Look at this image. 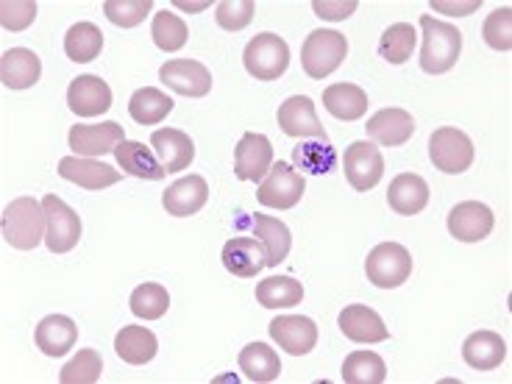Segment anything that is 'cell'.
<instances>
[{"instance_id": "9a60e30c", "label": "cell", "mask_w": 512, "mask_h": 384, "mask_svg": "<svg viewBox=\"0 0 512 384\" xmlns=\"http://www.w3.org/2000/svg\"><path fill=\"white\" fill-rule=\"evenodd\" d=\"M223 268L237 279H254L262 268H268V251L259 237H231L223 245Z\"/></svg>"}, {"instance_id": "8d00e7d4", "label": "cell", "mask_w": 512, "mask_h": 384, "mask_svg": "<svg viewBox=\"0 0 512 384\" xmlns=\"http://www.w3.org/2000/svg\"><path fill=\"white\" fill-rule=\"evenodd\" d=\"M415 42H418V31L410 23H396L379 39V56L390 64H404L415 51Z\"/></svg>"}, {"instance_id": "52a82bcc", "label": "cell", "mask_w": 512, "mask_h": 384, "mask_svg": "<svg viewBox=\"0 0 512 384\" xmlns=\"http://www.w3.org/2000/svg\"><path fill=\"white\" fill-rule=\"evenodd\" d=\"M304 190H307V181L298 170H293L287 162H273L268 176L259 181L256 201L268 209H293L304 198Z\"/></svg>"}, {"instance_id": "f1b7e54d", "label": "cell", "mask_w": 512, "mask_h": 384, "mask_svg": "<svg viewBox=\"0 0 512 384\" xmlns=\"http://www.w3.org/2000/svg\"><path fill=\"white\" fill-rule=\"evenodd\" d=\"M115 351L128 365H148L159 351V340L145 326H123L115 337Z\"/></svg>"}, {"instance_id": "d590c367", "label": "cell", "mask_w": 512, "mask_h": 384, "mask_svg": "<svg viewBox=\"0 0 512 384\" xmlns=\"http://www.w3.org/2000/svg\"><path fill=\"white\" fill-rule=\"evenodd\" d=\"M293 162L312 176H326L337 167V151L332 148V142H298L293 148Z\"/></svg>"}, {"instance_id": "f546056e", "label": "cell", "mask_w": 512, "mask_h": 384, "mask_svg": "<svg viewBox=\"0 0 512 384\" xmlns=\"http://www.w3.org/2000/svg\"><path fill=\"white\" fill-rule=\"evenodd\" d=\"M248 223H251L256 237L262 240L265 251H268V268H276L279 262H284L290 248H293V234L282 220L270 218V215H254Z\"/></svg>"}, {"instance_id": "bcb514c9", "label": "cell", "mask_w": 512, "mask_h": 384, "mask_svg": "<svg viewBox=\"0 0 512 384\" xmlns=\"http://www.w3.org/2000/svg\"><path fill=\"white\" fill-rule=\"evenodd\" d=\"M432 9H435V12L457 14V17H462V14L476 12V9H479V0H471V3H443V0H437V3H432Z\"/></svg>"}, {"instance_id": "7dc6e473", "label": "cell", "mask_w": 512, "mask_h": 384, "mask_svg": "<svg viewBox=\"0 0 512 384\" xmlns=\"http://www.w3.org/2000/svg\"><path fill=\"white\" fill-rule=\"evenodd\" d=\"M176 9H184V12H201V9H206V3H176Z\"/></svg>"}, {"instance_id": "3957f363", "label": "cell", "mask_w": 512, "mask_h": 384, "mask_svg": "<svg viewBox=\"0 0 512 384\" xmlns=\"http://www.w3.org/2000/svg\"><path fill=\"white\" fill-rule=\"evenodd\" d=\"M348 53V39L340 31L332 28H318L304 39V48H301V67L309 78L323 81L326 76H332L340 64L346 62Z\"/></svg>"}, {"instance_id": "7402d4cb", "label": "cell", "mask_w": 512, "mask_h": 384, "mask_svg": "<svg viewBox=\"0 0 512 384\" xmlns=\"http://www.w3.org/2000/svg\"><path fill=\"white\" fill-rule=\"evenodd\" d=\"M365 128H368V137L373 142H379L384 148H398V145H407L412 140L415 120L404 109H379Z\"/></svg>"}, {"instance_id": "30bf717a", "label": "cell", "mask_w": 512, "mask_h": 384, "mask_svg": "<svg viewBox=\"0 0 512 384\" xmlns=\"http://www.w3.org/2000/svg\"><path fill=\"white\" fill-rule=\"evenodd\" d=\"M159 78L167 90L179 92L184 98H206L212 92V73L195 59H170L162 64Z\"/></svg>"}, {"instance_id": "cb8c5ba5", "label": "cell", "mask_w": 512, "mask_h": 384, "mask_svg": "<svg viewBox=\"0 0 512 384\" xmlns=\"http://www.w3.org/2000/svg\"><path fill=\"white\" fill-rule=\"evenodd\" d=\"M387 204H390V209L396 215L412 218V215L423 212L426 204H429V184L418 173H401V176L390 181Z\"/></svg>"}, {"instance_id": "7a4b0ae2", "label": "cell", "mask_w": 512, "mask_h": 384, "mask_svg": "<svg viewBox=\"0 0 512 384\" xmlns=\"http://www.w3.org/2000/svg\"><path fill=\"white\" fill-rule=\"evenodd\" d=\"M3 240L17 251H34L45 240V209L34 198H17L3 209Z\"/></svg>"}, {"instance_id": "f6af8a7d", "label": "cell", "mask_w": 512, "mask_h": 384, "mask_svg": "<svg viewBox=\"0 0 512 384\" xmlns=\"http://www.w3.org/2000/svg\"><path fill=\"white\" fill-rule=\"evenodd\" d=\"M312 9L323 20H346L357 12V0H340V3H329V0H315Z\"/></svg>"}, {"instance_id": "ba28073f", "label": "cell", "mask_w": 512, "mask_h": 384, "mask_svg": "<svg viewBox=\"0 0 512 384\" xmlns=\"http://www.w3.org/2000/svg\"><path fill=\"white\" fill-rule=\"evenodd\" d=\"M45 209V245L51 254H67L81 240V218L70 206L64 204L59 195L42 198Z\"/></svg>"}, {"instance_id": "8fae6325", "label": "cell", "mask_w": 512, "mask_h": 384, "mask_svg": "<svg viewBox=\"0 0 512 384\" xmlns=\"http://www.w3.org/2000/svg\"><path fill=\"white\" fill-rule=\"evenodd\" d=\"M270 167H273V145L268 137L254 131L243 134V140L234 148V179L259 184L268 176Z\"/></svg>"}, {"instance_id": "d4e9b609", "label": "cell", "mask_w": 512, "mask_h": 384, "mask_svg": "<svg viewBox=\"0 0 512 384\" xmlns=\"http://www.w3.org/2000/svg\"><path fill=\"white\" fill-rule=\"evenodd\" d=\"M42 76V62L34 51L28 48H12L0 59V81L9 90H28L34 87Z\"/></svg>"}, {"instance_id": "e0dca14e", "label": "cell", "mask_w": 512, "mask_h": 384, "mask_svg": "<svg viewBox=\"0 0 512 384\" xmlns=\"http://www.w3.org/2000/svg\"><path fill=\"white\" fill-rule=\"evenodd\" d=\"M67 106L78 117H95L109 112L112 106V90L98 76H78L67 90Z\"/></svg>"}, {"instance_id": "b9f144b4", "label": "cell", "mask_w": 512, "mask_h": 384, "mask_svg": "<svg viewBox=\"0 0 512 384\" xmlns=\"http://www.w3.org/2000/svg\"><path fill=\"white\" fill-rule=\"evenodd\" d=\"M254 0H223L215 9V20L223 31H243L254 20Z\"/></svg>"}, {"instance_id": "ab89813d", "label": "cell", "mask_w": 512, "mask_h": 384, "mask_svg": "<svg viewBox=\"0 0 512 384\" xmlns=\"http://www.w3.org/2000/svg\"><path fill=\"white\" fill-rule=\"evenodd\" d=\"M103 362L101 354L95 348H84L78 351V357H73L59 373V382L62 384H95L101 382Z\"/></svg>"}, {"instance_id": "2e32d148", "label": "cell", "mask_w": 512, "mask_h": 384, "mask_svg": "<svg viewBox=\"0 0 512 384\" xmlns=\"http://www.w3.org/2000/svg\"><path fill=\"white\" fill-rule=\"evenodd\" d=\"M270 337L293 357H304L318 346V326L315 320L301 318V315H279L270 323Z\"/></svg>"}, {"instance_id": "ee69618b", "label": "cell", "mask_w": 512, "mask_h": 384, "mask_svg": "<svg viewBox=\"0 0 512 384\" xmlns=\"http://www.w3.org/2000/svg\"><path fill=\"white\" fill-rule=\"evenodd\" d=\"M37 20L34 0H3L0 3V26L6 31H26Z\"/></svg>"}, {"instance_id": "e575fe53", "label": "cell", "mask_w": 512, "mask_h": 384, "mask_svg": "<svg viewBox=\"0 0 512 384\" xmlns=\"http://www.w3.org/2000/svg\"><path fill=\"white\" fill-rule=\"evenodd\" d=\"M387 379V365L376 351H354L343 362L346 384H382Z\"/></svg>"}, {"instance_id": "7c38bea8", "label": "cell", "mask_w": 512, "mask_h": 384, "mask_svg": "<svg viewBox=\"0 0 512 384\" xmlns=\"http://www.w3.org/2000/svg\"><path fill=\"white\" fill-rule=\"evenodd\" d=\"M279 126L287 137L295 140H323L329 142L326 128L315 115V103L307 95H293L279 106Z\"/></svg>"}, {"instance_id": "ffe728a7", "label": "cell", "mask_w": 512, "mask_h": 384, "mask_svg": "<svg viewBox=\"0 0 512 384\" xmlns=\"http://www.w3.org/2000/svg\"><path fill=\"white\" fill-rule=\"evenodd\" d=\"M151 148L156 151V159L162 162L167 173H179L187 170L195 159V142L190 134H184L179 128H159L151 134Z\"/></svg>"}, {"instance_id": "7bdbcfd3", "label": "cell", "mask_w": 512, "mask_h": 384, "mask_svg": "<svg viewBox=\"0 0 512 384\" xmlns=\"http://www.w3.org/2000/svg\"><path fill=\"white\" fill-rule=\"evenodd\" d=\"M482 37L493 48V51H510L512 48V9L504 6V9H496L485 20V28H482Z\"/></svg>"}, {"instance_id": "74e56055", "label": "cell", "mask_w": 512, "mask_h": 384, "mask_svg": "<svg viewBox=\"0 0 512 384\" xmlns=\"http://www.w3.org/2000/svg\"><path fill=\"white\" fill-rule=\"evenodd\" d=\"M151 37H154L159 51L176 53L187 45V23L179 14L159 12L154 14V23H151Z\"/></svg>"}, {"instance_id": "ac0fdd59", "label": "cell", "mask_w": 512, "mask_h": 384, "mask_svg": "<svg viewBox=\"0 0 512 384\" xmlns=\"http://www.w3.org/2000/svg\"><path fill=\"white\" fill-rule=\"evenodd\" d=\"M209 201V184L204 176H187L179 179L176 184H170L162 195V206L167 209V215L173 218H190L198 215Z\"/></svg>"}, {"instance_id": "1f68e13d", "label": "cell", "mask_w": 512, "mask_h": 384, "mask_svg": "<svg viewBox=\"0 0 512 384\" xmlns=\"http://www.w3.org/2000/svg\"><path fill=\"white\" fill-rule=\"evenodd\" d=\"M173 98L165 95L162 90H156V87H142L131 95V101H128V115L131 120H137L140 126H156V123H162L170 112H173Z\"/></svg>"}, {"instance_id": "60d3db41", "label": "cell", "mask_w": 512, "mask_h": 384, "mask_svg": "<svg viewBox=\"0 0 512 384\" xmlns=\"http://www.w3.org/2000/svg\"><path fill=\"white\" fill-rule=\"evenodd\" d=\"M151 9H154L151 0H106V3H103L106 20L120 28L140 26L142 20L151 14Z\"/></svg>"}, {"instance_id": "9c48e42d", "label": "cell", "mask_w": 512, "mask_h": 384, "mask_svg": "<svg viewBox=\"0 0 512 384\" xmlns=\"http://www.w3.org/2000/svg\"><path fill=\"white\" fill-rule=\"evenodd\" d=\"M348 184L357 192L373 190L384 176V156L373 142H351L343 156Z\"/></svg>"}, {"instance_id": "277c9868", "label": "cell", "mask_w": 512, "mask_h": 384, "mask_svg": "<svg viewBox=\"0 0 512 384\" xmlns=\"http://www.w3.org/2000/svg\"><path fill=\"white\" fill-rule=\"evenodd\" d=\"M243 64L248 70V76H254L256 81H276L284 76L287 64H290V48L279 34L265 31L256 34L243 51Z\"/></svg>"}, {"instance_id": "8992f818", "label": "cell", "mask_w": 512, "mask_h": 384, "mask_svg": "<svg viewBox=\"0 0 512 384\" xmlns=\"http://www.w3.org/2000/svg\"><path fill=\"white\" fill-rule=\"evenodd\" d=\"M474 142L460 128H437L429 140V159L440 173L460 176L474 165Z\"/></svg>"}, {"instance_id": "836d02e7", "label": "cell", "mask_w": 512, "mask_h": 384, "mask_svg": "<svg viewBox=\"0 0 512 384\" xmlns=\"http://www.w3.org/2000/svg\"><path fill=\"white\" fill-rule=\"evenodd\" d=\"M256 301L265 309H287L304 301V287L293 276H270L256 284Z\"/></svg>"}, {"instance_id": "f35d334b", "label": "cell", "mask_w": 512, "mask_h": 384, "mask_svg": "<svg viewBox=\"0 0 512 384\" xmlns=\"http://www.w3.org/2000/svg\"><path fill=\"white\" fill-rule=\"evenodd\" d=\"M128 304H131V312L142 320H159L170 307V295L162 284H140L131 298H128Z\"/></svg>"}, {"instance_id": "6da1fadb", "label": "cell", "mask_w": 512, "mask_h": 384, "mask_svg": "<svg viewBox=\"0 0 512 384\" xmlns=\"http://www.w3.org/2000/svg\"><path fill=\"white\" fill-rule=\"evenodd\" d=\"M421 31H423V51L421 67L429 76L448 73L462 53V34L460 28L435 20L432 14H421Z\"/></svg>"}, {"instance_id": "4dcf8cb0", "label": "cell", "mask_w": 512, "mask_h": 384, "mask_svg": "<svg viewBox=\"0 0 512 384\" xmlns=\"http://www.w3.org/2000/svg\"><path fill=\"white\" fill-rule=\"evenodd\" d=\"M240 371L245 373V379H251L256 384H268L279 379L282 373V359L265 343H251L240 351Z\"/></svg>"}, {"instance_id": "603a6c76", "label": "cell", "mask_w": 512, "mask_h": 384, "mask_svg": "<svg viewBox=\"0 0 512 384\" xmlns=\"http://www.w3.org/2000/svg\"><path fill=\"white\" fill-rule=\"evenodd\" d=\"M34 340H37V348L45 357H64L78 343L76 320L67 318V315H48V318L39 320Z\"/></svg>"}, {"instance_id": "d6a6232c", "label": "cell", "mask_w": 512, "mask_h": 384, "mask_svg": "<svg viewBox=\"0 0 512 384\" xmlns=\"http://www.w3.org/2000/svg\"><path fill=\"white\" fill-rule=\"evenodd\" d=\"M103 51V31L95 23H76L64 34V53L70 62L87 64Z\"/></svg>"}, {"instance_id": "4fadbf2b", "label": "cell", "mask_w": 512, "mask_h": 384, "mask_svg": "<svg viewBox=\"0 0 512 384\" xmlns=\"http://www.w3.org/2000/svg\"><path fill=\"white\" fill-rule=\"evenodd\" d=\"M126 140L123 134V126L115 123V120H106V123H98V126H73L70 128V148H73V156H103V154H115V148L120 142Z\"/></svg>"}, {"instance_id": "44dd1931", "label": "cell", "mask_w": 512, "mask_h": 384, "mask_svg": "<svg viewBox=\"0 0 512 384\" xmlns=\"http://www.w3.org/2000/svg\"><path fill=\"white\" fill-rule=\"evenodd\" d=\"M337 323H340V332L346 334L348 340L365 343V346L384 343L390 337L384 320L379 318V312H373L371 307H362V304H351V307L343 309Z\"/></svg>"}, {"instance_id": "d6986e66", "label": "cell", "mask_w": 512, "mask_h": 384, "mask_svg": "<svg viewBox=\"0 0 512 384\" xmlns=\"http://www.w3.org/2000/svg\"><path fill=\"white\" fill-rule=\"evenodd\" d=\"M59 176L84 187V190H106V187L120 181V170L95 162V159H87V156H64L59 162Z\"/></svg>"}, {"instance_id": "4316f807", "label": "cell", "mask_w": 512, "mask_h": 384, "mask_svg": "<svg viewBox=\"0 0 512 384\" xmlns=\"http://www.w3.org/2000/svg\"><path fill=\"white\" fill-rule=\"evenodd\" d=\"M115 159L117 165L123 167V173L134 176V179L162 181L167 176V170L162 167V162H159L142 142L123 140L115 148Z\"/></svg>"}, {"instance_id": "484cf974", "label": "cell", "mask_w": 512, "mask_h": 384, "mask_svg": "<svg viewBox=\"0 0 512 384\" xmlns=\"http://www.w3.org/2000/svg\"><path fill=\"white\" fill-rule=\"evenodd\" d=\"M462 359L474 371H496L507 359V343L496 332H474L462 343Z\"/></svg>"}, {"instance_id": "83f0119b", "label": "cell", "mask_w": 512, "mask_h": 384, "mask_svg": "<svg viewBox=\"0 0 512 384\" xmlns=\"http://www.w3.org/2000/svg\"><path fill=\"white\" fill-rule=\"evenodd\" d=\"M323 106L337 120L354 123L368 112V95L357 84H332L323 90Z\"/></svg>"}, {"instance_id": "5b68a950", "label": "cell", "mask_w": 512, "mask_h": 384, "mask_svg": "<svg viewBox=\"0 0 512 384\" xmlns=\"http://www.w3.org/2000/svg\"><path fill=\"white\" fill-rule=\"evenodd\" d=\"M368 282L379 290H396L412 276V254L398 243H382L365 259Z\"/></svg>"}, {"instance_id": "5bb4252c", "label": "cell", "mask_w": 512, "mask_h": 384, "mask_svg": "<svg viewBox=\"0 0 512 384\" xmlns=\"http://www.w3.org/2000/svg\"><path fill=\"white\" fill-rule=\"evenodd\" d=\"M496 226V218L490 212V206L479 201H462L448 212V231L454 240L460 243H479Z\"/></svg>"}]
</instances>
